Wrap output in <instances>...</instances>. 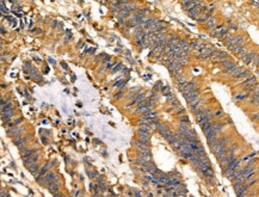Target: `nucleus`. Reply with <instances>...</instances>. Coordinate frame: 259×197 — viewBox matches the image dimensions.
<instances>
[{
	"label": "nucleus",
	"mask_w": 259,
	"mask_h": 197,
	"mask_svg": "<svg viewBox=\"0 0 259 197\" xmlns=\"http://www.w3.org/2000/svg\"><path fill=\"white\" fill-rule=\"evenodd\" d=\"M74 195H75V196H81V195H83V192H81V191H77Z\"/></svg>",
	"instance_id": "54"
},
{
	"label": "nucleus",
	"mask_w": 259,
	"mask_h": 197,
	"mask_svg": "<svg viewBox=\"0 0 259 197\" xmlns=\"http://www.w3.org/2000/svg\"><path fill=\"white\" fill-rule=\"evenodd\" d=\"M22 133H23V128H13V129L7 130V135L8 136H13V139L20 136Z\"/></svg>",
	"instance_id": "14"
},
{
	"label": "nucleus",
	"mask_w": 259,
	"mask_h": 197,
	"mask_svg": "<svg viewBox=\"0 0 259 197\" xmlns=\"http://www.w3.org/2000/svg\"><path fill=\"white\" fill-rule=\"evenodd\" d=\"M197 5H202L201 0H189L188 3L183 4V8H184L185 12H189L191 8H193L195 6H197Z\"/></svg>",
	"instance_id": "7"
},
{
	"label": "nucleus",
	"mask_w": 259,
	"mask_h": 197,
	"mask_svg": "<svg viewBox=\"0 0 259 197\" xmlns=\"http://www.w3.org/2000/svg\"><path fill=\"white\" fill-rule=\"evenodd\" d=\"M122 68H123V66H122L121 63H117V65H116V66H115V67L112 68V73H116V72L121 71Z\"/></svg>",
	"instance_id": "42"
},
{
	"label": "nucleus",
	"mask_w": 259,
	"mask_h": 197,
	"mask_svg": "<svg viewBox=\"0 0 259 197\" xmlns=\"http://www.w3.org/2000/svg\"><path fill=\"white\" fill-rule=\"evenodd\" d=\"M29 171H30V173L32 174V176H37L39 172V169H38V165H37V162L36 164H34V165H31L30 167H29Z\"/></svg>",
	"instance_id": "21"
},
{
	"label": "nucleus",
	"mask_w": 259,
	"mask_h": 197,
	"mask_svg": "<svg viewBox=\"0 0 259 197\" xmlns=\"http://www.w3.org/2000/svg\"><path fill=\"white\" fill-rule=\"evenodd\" d=\"M179 41H180V39H179V37H178V36H176V35L171 36V37H170V39H169V42H171V43H173V44H177Z\"/></svg>",
	"instance_id": "35"
},
{
	"label": "nucleus",
	"mask_w": 259,
	"mask_h": 197,
	"mask_svg": "<svg viewBox=\"0 0 259 197\" xmlns=\"http://www.w3.org/2000/svg\"><path fill=\"white\" fill-rule=\"evenodd\" d=\"M158 116V114H157V111H154V110H148L147 112H145V114H142V116H141V118H149V117H157Z\"/></svg>",
	"instance_id": "23"
},
{
	"label": "nucleus",
	"mask_w": 259,
	"mask_h": 197,
	"mask_svg": "<svg viewBox=\"0 0 259 197\" xmlns=\"http://www.w3.org/2000/svg\"><path fill=\"white\" fill-rule=\"evenodd\" d=\"M202 102H203V100H201V99H198V98H197L196 100L191 102V103H190V110L192 111V112L197 111L198 109H200L201 105H202Z\"/></svg>",
	"instance_id": "15"
},
{
	"label": "nucleus",
	"mask_w": 259,
	"mask_h": 197,
	"mask_svg": "<svg viewBox=\"0 0 259 197\" xmlns=\"http://www.w3.org/2000/svg\"><path fill=\"white\" fill-rule=\"evenodd\" d=\"M257 56H258V54H257L255 51H251V53H247V55L243 57L242 61L246 63V65H250L251 62H253V60H254Z\"/></svg>",
	"instance_id": "12"
},
{
	"label": "nucleus",
	"mask_w": 259,
	"mask_h": 197,
	"mask_svg": "<svg viewBox=\"0 0 259 197\" xmlns=\"http://www.w3.org/2000/svg\"><path fill=\"white\" fill-rule=\"evenodd\" d=\"M202 5H197V6H195L193 8H191L190 11L188 12V14L190 18H192V19H197L198 17L202 14Z\"/></svg>",
	"instance_id": "3"
},
{
	"label": "nucleus",
	"mask_w": 259,
	"mask_h": 197,
	"mask_svg": "<svg viewBox=\"0 0 259 197\" xmlns=\"http://www.w3.org/2000/svg\"><path fill=\"white\" fill-rule=\"evenodd\" d=\"M176 111H177V114H178V115H184L185 114L184 108L180 107L179 104H178V105H176Z\"/></svg>",
	"instance_id": "36"
},
{
	"label": "nucleus",
	"mask_w": 259,
	"mask_h": 197,
	"mask_svg": "<svg viewBox=\"0 0 259 197\" xmlns=\"http://www.w3.org/2000/svg\"><path fill=\"white\" fill-rule=\"evenodd\" d=\"M235 43L236 44H243V38L241 35L235 36Z\"/></svg>",
	"instance_id": "40"
},
{
	"label": "nucleus",
	"mask_w": 259,
	"mask_h": 197,
	"mask_svg": "<svg viewBox=\"0 0 259 197\" xmlns=\"http://www.w3.org/2000/svg\"><path fill=\"white\" fill-rule=\"evenodd\" d=\"M19 123H22V118H18V119H16V121L13 122V126H17V124H19Z\"/></svg>",
	"instance_id": "51"
},
{
	"label": "nucleus",
	"mask_w": 259,
	"mask_h": 197,
	"mask_svg": "<svg viewBox=\"0 0 259 197\" xmlns=\"http://www.w3.org/2000/svg\"><path fill=\"white\" fill-rule=\"evenodd\" d=\"M251 118L252 119H257V121H258L259 119V112H254V114L251 116Z\"/></svg>",
	"instance_id": "45"
},
{
	"label": "nucleus",
	"mask_w": 259,
	"mask_h": 197,
	"mask_svg": "<svg viewBox=\"0 0 259 197\" xmlns=\"http://www.w3.org/2000/svg\"><path fill=\"white\" fill-rule=\"evenodd\" d=\"M13 108V105H12V103L11 102H7L6 103V105H1V111H4V110H7V109H12Z\"/></svg>",
	"instance_id": "38"
},
{
	"label": "nucleus",
	"mask_w": 259,
	"mask_h": 197,
	"mask_svg": "<svg viewBox=\"0 0 259 197\" xmlns=\"http://www.w3.org/2000/svg\"><path fill=\"white\" fill-rule=\"evenodd\" d=\"M205 23H207V26H208L209 30H211V29H214L216 26V19L214 18V17H210Z\"/></svg>",
	"instance_id": "22"
},
{
	"label": "nucleus",
	"mask_w": 259,
	"mask_h": 197,
	"mask_svg": "<svg viewBox=\"0 0 259 197\" xmlns=\"http://www.w3.org/2000/svg\"><path fill=\"white\" fill-rule=\"evenodd\" d=\"M255 183H257V179H252V180H251V179H248V180L246 181V185L250 188V186L253 185V184H255Z\"/></svg>",
	"instance_id": "43"
},
{
	"label": "nucleus",
	"mask_w": 259,
	"mask_h": 197,
	"mask_svg": "<svg viewBox=\"0 0 259 197\" xmlns=\"http://www.w3.org/2000/svg\"><path fill=\"white\" fill-rule=\"evenodd\" d=\"M56 178V176H55V173L54 172H51V171H48L47 173L44 174L43 177L41 178V179H43V180H39L38 183L41 184L42 186H49L53 183V180Z\"/></svg>",
	"instance_id": "1"
},
{
	"label": "nucleus",
	"mask_w": 259,
	"mask_h": 197,
	"mask_svg": "<svg viewBox=\"0 0 259 197\" xmlns=\"http://www.w3.org/2000/svg\"><path fill=\"white\" fill-rule=\"evenodd\" d=\"M136 134H138V136H140V135H147V136H150V130L139 128V130L136 131Z\"/></svg>",
	"instance_id": "28"
},
{
	"label": "nucleus",
	"mask_w": 259,
	"mask_h": 197,
	"mask_svg": "<svg viewBox=\"0 0 259 197\" xmlns=\"http://www.w3.org/2000/svg\"><path fill=\"white\" fill-rule=\"evenodd\" d=\"M42 142H43V143H47V139H45V138H42Z\"/></svg>",
	"instance_id": "58"
},
{
	"label": "nucleus",
	"mask_w": 259,
	"mask_h": 197,
	"mask_svg": "<svg viewBox=\"0 0 259 197\" xmlns=\"http://www.w3.org/2000/svg\"><path fill=\"white\" fill-rule=\"evenodd\" d=\"M110 60H111V59H110V56H105V57H104V59H103L102 61H103L104 63H106V62H109Z\"/></svg>",
	"instance_id": "50"
},
{
	"label": "nucleus",
	"mask_w": 259,
	"mask_h": 197,
	"mask_svg": "<svg viewBox=\"0 0 259 197\" xmlns=\"http://www.w3.org/2000/svg\"><path fill=\"white\" fill-rule=\"evenodd\" d=\"M35 32H36V34H38V35H41V34H42V31H41L39 29H36V30H35Z\"/></svg>",
	"instance_id": "57"
},
{
	"label": "nucleus",
	"mask_w": 259,
	"mask_h": 197,
	"mask_svg": "<svg viewBox=\"0 0 259 197\" xmlns=\"http://www.w3.org/2000/svg\"><path fill=\"white\" fill-rule=\"evenodd\" d=\"M258 4H259V0H258Z\"/></svg>",
	"instance_id": "61"
},
{
	"label": "nucleus",
	"mask_w": 259,
	"mask_h": 197,
	"mask_svg": "<svg viewBox=\"0 0 259 197\" xmlns=\"http://www.w3.org/2000/svg\"><path fill=\"white\" fill-rule=\"evenodd\" d=\"M190 46H191V49H196V50H201L202 48H203L204 44L201 42V41H198V39H193V41H191V43H190Z\"/></svg>",
	"instance_id": "17"
},
{
	"label": "nucleus",
	"mask_w": 259,
	"mask_h": 197,
	"mask_svg": "<svg viewBox=\"0 0 259 197\" xmlns=\"http://www.w3.org/2000/svg\"><path fill=\"white\" fill-rule=\"evenodd\" d=\"M13 143H14L17 147H22L24 143H25V139L20 138V136H18V138H14V139H13Z\"/></svg>",
	"instance_id": "26"
},
{
	"label": "nucleus",
	"mask_w": 259,
	"mask_h": 197,
	"mask_svg": "<svg viewBox=\"0 0 259 197\" xmlns=\"http://www.w3.org/2000/svg\"><path fill=\"white\" fill-rule=\"evenodd\" d=\"M228 141H229V139H228L227 136H222V138L217 139V143H219V145H223V146H227Z\"/></svg>",
	"instance_id": "30"
},
{
	"label": "nucleus",
	"mask_w": 259,
	"mask_h": 197,
	"mask_svg": "<svg viewBox=\"0 0 259 197\" xmlns=\"http://www.w3.org/2000/svg\"><path fill=\"white\" fill-rule=\"evenodd\" d=\"M196 88V83L195 81H186L185 84H181V85H178V90L180 91L181 93L185 92V91H191Z\"/></svg>",
	"instance_id": "4"
},
{
	"label": "nucleus",
	"mask_w": 259,
	"mask_h": 197,
	"mask_svg": "<svg viewBox=\"0 0 259 197\" xmlns=\"http://www.w3.org/2000/svg\"><path fill=\"white\" fill-rule=\"evenodd\" d=\"M246 97H247V95H238L236 96V98L238 99H245Z\"/></svg>",
	"instance_id": "49"
},
{
	"label": "nucleus",
	"mask_w": 259,
	"mask_h": 197,
	"mask_svg": "<svg viewBox=\"0 0 259 197\" xmlns=\"http://www.w3.org/2000/svg\"><path fill=\"white\" fill-rule=\"evenodd\" d=\"M229 29H231V30H233V31H236V30H238V26H236V25H234V24H232L231 26H229Z\"/></svg>",
	"instance_id": "48"
},
{
	"label": "nucleus",
	"mask_w": 259,
	"mask_h": 197,
	"mask_svg": "<svg viewBox=\"0 0 259 197\" xmlns=\"http://www.w3.org/2000/svg\"><path fill=\"white\" fill-rule=\"evenodd\" d=\"M211 128H212V130H214V131H216V133L219 134V133H221V131H222V129H223V123H221V122H212Z\"/></svg>",
	"instance_id": "18"
},
{
	"label": "nucleus",
	"mask_w": 259,
	"mask_h": 197,
	"mask_svg": "<svg viewBox=\"0 0 259 197\" xmlns=\"http://www.w3.org/2000/svg\"><path fill=\"white\" fill-rule=\"evenodd\" d=\"M87 176H88V177L92 179V178H96V177H97V176H98V173H97L96 171H93V170H92V171H91V170H87Z\"/></svg>",
	"instance_id": "37"
},
{
	"label": "nucleus",
	"mask_w": 259,
	"mask_h": 197,
	"mask_svg": "<svg viewBox=\"0 0 259 197\" xmlns=\"http://www.w3.org/2000/svg\"><path fill=\"white\" fill-rule=\"evenodd\" d=\"M247 191H248V186L247 185H242L238 191H236V195H238V196H241V197L246 196V195H247Z\"/></svg>",
	"instance_id": "20"
},
{
	"label": "nucleus",
	"mask_w": 259,
	"mask_h": 197,
	"mask_svg": "<svg viewBox=\"0 0 259 197\" xmlns=\"http://www.w3.org/2000/svg\"><path fill=\"white\" fill-rule=\"evenodd\" d=\"M161 93L167 97V96L171 93V88H170V86H164V87H162V90H161Z\"/></svg>",
	"instance_id": "33"
},
{
	"label": "nucleus",
	"mask_w": 259,
	"mask_h": 197,
	"mask_svg": "<svg viewBox=\"0 0 259 197\" xmlns=\"http://www.w3.org/2000/svg\"><path fill=\"white\" fill-rule=\"evenodd\" d=\"M162 87H164V85H162V83L161 81H159V83L155 84V86H154V90L153 91H159V90H162Z\"/></svg>",
	"instance_id": "41"
},
{
	"label": "nucleus",
	"mask_w": 259,
	"mask_h": 197,
	"mask_svg": "<svg viewBox=\"0 0 259 197\" xmlns=\"http://www.w3.org/2000/svg\"><path fill=\"white\" fill-rule=\"evenodd\" d=\"M157 128H158V130H159V133H160V135H162V136H165V135H167L169 133H171L170 131V129H169V127H166L165 124H162V123H160V122H157Z\"/></svg>",
	"instance_id": "11"
},
{
	"label": "nucleus",
	"mask_w": 259,
	"mask_h": 197,
	"mask_svg": "<svg viewBox=\"0 0 259 197\" xmlns=\"http://www.w3.org/2000/svg\"><path fill=\"white\" fill-rule=\"evenodd\" d=\"M135 13H136V14H139V16H146V14H147V13H148V10H145V8H140V10H136V11H135Z\"/></svg>",
	"instance_id": "34"
},
{
	"label": "nucleus",
	"mask_w": 259,
	"mask_h": 197,
	"mask_svg": "<svg viewBox=\"0 0 259 197\" xmlns=\"http://www.w3.org/2000/svg\"><path fill=\"white\" fill-rule=\"evenodd\" d=\"M165 30H166L165 24H162L160 20H159L158 23H155V24H153V25L149 26L148 31H150V32H164Z\"/></svg>",
	"instance_id": "6"
},
{
	"label": "nucleus",
	"mask_w": 259,
	"mask_h": 197,
	"mask_svg": "<svg viewBox=\"0 0 259 197\" xmlns=\"http://www.w3.org/2000/svg\"><path fill=\"white\" fill-rule=\"evenodd\" d=\"M251 77V73L248 71H242V72H240L239 74H234L233 75V78L235 79H241V78H250Z\"/></svg>",
	"instance_id": "19"
},
{
	"label": "nucleus",
	"mask_w": 259,
	"mask_h": 197,
	"mask_svg": "<svg viewBox=\"0 0 259 197\" xmlns=\"http://www.w3.org/2000/svg\"><path fill=\"white\" fill-rule=\"evenodd\" d=\"M222 115H223V111L220 109V110H217L215 114H214V116H217V117H220V116H222Z\"/></svg>",
	"instance_id": "46"
},
{
	"label": "nucleus",
	"mask_w": 259,
	"mask_h": 197,
	"mask_svg": "<svg viewBox=\"0 0 259 197\" xmlns=\"http://www.w3.org/2000/svg\"><path fill=\"white\" fill-rule=\"evenodd\" d=\"M121 97H122V92H118V95L115 96V98H116V99H119Z\"/></svg>",
	"instance_id": "53"
},
{
	"label": "nucleus",
	"mask_w": 259,
	"mask_h": 197,
	"mask_svg": "<svg viewBox=\"0 0 259 197\" xmlns=\"http://www.w3.org/2000/svg\"><path fill=\"white\" fill-rule=\"evenodd\" d=\"M38 159H39V157H38V153H36V154H32V155H30V157H26V158H24V165L26 166V167H30L31 165H34V164H36V162L38 161Z\"/></svg>",
	"instance_id": "5"
},
{
	"label": "nucleus",
	"mask_w": 259,
	"mask_h": 197,
	"mask_svg": "<svg viewBox=\"0 0 259 197\" xmlns=\"http://www.w3.org/2000/svg\"><path fill=\"white\" fill-rule=\"evenodd\" d=\"M1 34H3V35H5V34H6V30H5L4 26H1Z\"/></svg>",
	"instance_id": "55"
},
{
	"label": "nucleus",
	"mask_w": 259,
	"mask_h": 197,
	"mask_svg": "<svg viewBox=\"0 0 259 197\" xmlns=\"http://www.w3.org/2000/svg\"><path fill=\"white\" fill-rule=\"evenodd\" d=\"M198 51H200V54H205V55H209L210 57H211V54L215 51V49H214L211 46H207V44H204L203 48H202L201 50H198Z\"/></svg>",
	"instance_id": "13"
},
{
	"label": "nucleus",
	"mask_w": 259,
	"mask_h": 197,
	"mask_svg": "<svg viewBox=\"0 0 259 197\" xmlns=\"http://www.w3.org/2000/svg\"><path fill=\"white\" fill-rule=\"evenodd\" d=\"M123 8H126L127 11H129V12H131V11H136L138 10V7H136V5L135 4H131V3H128V4H124L123 6H122Z\"/></svg>",
	"instance_id": "25"
},
{
	"label": "nucleus",
	"mask_w": 259,
	"mask_h": 197,
	"mask_svg": "<svg viewBox=\"0 0 259 197\" xmlns=\"http://www.w3.org/2000/svg\"><path fill=\"white\" fill-rule=\"evenodd\" d=\"M195 114V116H196V119H197V122H200V121H202V119H204V112H203V110L202 109H198L197 111H195L193 112Z\"/></svg>",
	"instance_id": "24"
},
{
	"label": "nucleus",
	"mask_w": 259,
	"mask_h": 197,
	"mask_svg": "<svg viewBox=\"0 0 259 197\" xmlns=\"http://www.w3.org/2000/svg\"><path fill=\"white\" fill-rule=\"evenodd\" d=\"M61 65H62V67H63V68H67V65H66V63H63V62H62Z\"/></svg>",
	"instance_id": "60"
},
{
	"label": "nucleus",
	"mask_w": 259,
	"mask_h": 197,
	"mask_svg": "<svg viewBox=\"0 0 259 197\" xmlns=\"http://www.w3.org/2000/svg\"><path fill=\"white\" fill-rule=\"evenodd\" d=\"M254 162H255L254 159H251V160L247 162V166H253V164H254Z\"/></svg>",
	"instance_id": "52"
},
{
	"label": "nucleus",
	"mask_w": 259,
	"mask_h": 197,
	"mask_svg": "<svg viewBox=\"0 0 259 197\" xmlns=\"http://www.w3.org/2000/svg\"><path fill=\"white\" fill-rule=\"evenodd\" d=\"M238 148V145L236 143H232L231 146L227 148V153H231V152H234V150Z\"/></svg>",
	"instance_id": "39"
},
{
	"label": "nucleus",
	"mask_w": 259,
	"mask_h": 197,
	"mask_svg": "<svg viewBox=\"0 0 259 197\" xmlns=\"http://www.w3.org/2000/svg\"><path fill=\"white\" fill-rule=\"evenodd\" d=\"M203 112H204V117L207 118V119H209V121H211L212 117H214V114H211V111L209 110V109H204Z\"/></svg>",
	"instance_id": "29"
},
{
	"label": "nucleus",
	"mask_w": 259,
	"mask_h": 197,
	"mask_svg": "<svg viewBox=\"0 0 259 197\" xmlns=\"http://www.w3.org/2000/svg\"><path fill=\"white\" fill-rule=\"evenodd\" d=\"M253 63H254V66L255 67H259V55L255 57L254 60H253Z\"/></svg>",
	"instance_id": "44"
},
{
	"label": "nucleus",
	"mask_w": 259,
	"mask_h": 197,
	"mask_svg": "<svg viewBox=\"0 0 259 197\" xmlns=\"http://www.w3.org/2000/svg\"><path fill=\"white\" fill-rule=\"evenodd\" d=\"M224 44L227 46L228 49H231V50H232V48L236 44L235 43V36L227 34V35H226V37H224Z\"/></svg>",
	"instance_id": "8"
},
{
	"label": "nucleus",
	"mask_w": 259,
	"mask_h": 197,
	"mask_svg": "<svg viewBox=\"0 0 259 197\" xmlns=\"http://www.w3.org/2000/svg\"><path fill=\"white\" fill-rule=\"evenodd\" d=\"M37 152H38V150L36 149V148H30V149H22L20 150V154H22L23 158H26V157L32 155V154H36Z\"/></svg>",
	"instance_id": "16"
},
{
	"label": "nucleus",
	"mask_w": 259,
	"mask_h": 197,
	"mask_svg": "<svg viewBox=\"0 0 259 197\" xmlns=\"http://www.w3.org/2000/svg\"><path fill=\"white\" fill-rule=\"evenodd\" d=\"M226 57H228V54L226 53V51L215 50V51H214V53L211 54V59L214 60V61H219V60L226 59Z\"/></svg>",
	"instance_id": "9"
},
{
	"label": "nucleus",
	"mask_w": 259,
	"mask_h": 197,
	"mask_svg": "<svg viewBox=\"0 0 259 197\" xmlns=\"http://www.w3.org/2000/svg\"><path fill=\"white\" fill-rule=\"evenodd\" d=\"M227 124H232V119H229V118H228V119H227Z\"/></svg>",
	"instance_id": "59"
},
{
	"label": "nucleus",
	"mask_w": 259,
	"mask_h": 197,
	"mask_svg": "<svg viewBox=\"0 0 259 197\" xmlns=\"http://www.w3.org/2000/svg\"><path fill=\"white\" fill-rule=\"evenodd\" d=\"M176 83L178 84V85H181V84L186 83V79H185L183 75H178V77H176Z\"/></svg>",
	"instance_id": "31"
},
{
	"label": "nucleus",
	"mask_w": 259,
	"mask_h": 197,
	"mask_svg": "<svg viewBox=\"0 0 259 197\" xmlns=\"http://www.w3.org/2000/svg\"><path fill=\"white\" fill-rule=\"evenodd\" d=\"M1 196H3V197L8 196V193H7V192H5V191H1Z\"/></svg>",
	"instance_id": "56"
},
{
	"label": "nucleus",
	"mask_w": 259,
	"mask_h": 197,
	"mask_svg": "<svg viewBox=\"0 0 259 197\" xmlns=\"http://www.w3.org/2000/svg\"><path fill=\"white\" fill-rule=\"evenodd\" d=\"M240 161H241V160L234 159V160L229 164V167H232V169H238V167H239V165H240Z\"/></svg>",
	"instance_id": "32"
},
{
	"label": "nucleus",
	"mask_w": 259,
	"mask_h": 197,
	"mask_svg": "<svg viewBox=\"0 0 259 197\" xmlns=\"http://www.w3.org/2000/svg\"><path fill=\"white\" fill-rule=\"evenodd\" d=\"M139 140H140L141 142H143L145 145H149L150 136H147V135H140V136H139Z\"/></svg>",
	"instance_id": "27"
},
{
	"label": "nucleus",
	"mask_w": 259,
	"mask_h": 197,
	"mask_svg": "<svg viewBox=\"0 0 259 197\" xmlns=\"http://www.w3.org/2000/svg\"><path fill=\"white\" fill-rule=\"evenodd\" d=\"M48 188H49V191H50L51 195L56 193V192H57V190H59V188H60V179L56 177L55 179L53 180V183H51V184L48 186Z\"/></svg>",
	"instance_id": "10"
},
{
	"label": "nucleus",
	"mask_w": 259,
	"mask_h": 197,
	"mask_svg": "<svg viewBox=\"0 0 259 197\" xmlns=\"http://www.w3.org/2000/svg\"><path fill=\"white\" fill-rule=\"evenodd\" d=\"M133 195H134V196H138V197L142 196V193L140 192V191H138V190H135V189L133 190Z\"/></svg>",
	"instance_id": "47"
},
{
	"label": "nucleus",
	"mask_w": 259,
	"mask_h": 197,
	"mask_svg": "<svg viewBox=\"0 0 259 197\" xmlns=\"http://www.w3.org/2000/svg\"><path fill=\"white\" fill-rule=\"evenodd\" d=\"M198 95H200V92H198L196 88H195V90H191V91H185V92H183V97H184V99L189 104L191 102H193V100H196V99L198 98Z\"/></svg>",
	"instance_id": "2"
}]
</instances>
